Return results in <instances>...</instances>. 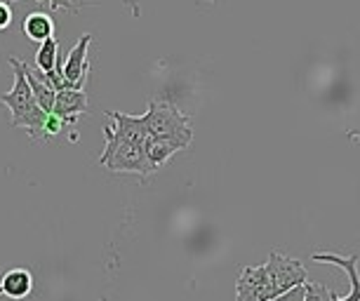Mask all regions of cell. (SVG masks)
Masks as SVG:
<instances>
[{"mask_svg": "<svg viewBox=\"0 0 360 301\" xmlns=\"http://www.w3.org/2000/svg\"><path fill=\"white\" fill-rule=\"evenodd\" d=\"M8 61L12 71H15V85H12L10 92H0V104L8 106L12 127H24L33 141H43V122L47 113L33 97L31 85L24 73V61L17 57H8Z\"/></svg>", "mask_w": 360, "mask_h": 301, "instance_id": "6da1fadb", "label": "cell"}, {"mask_svg": "<svg viewBox=\"0 0 360 301\" xmlns=\"http://www.w3.org/2000/svg\"><path fill=\"white\" fill-rule=\"evenodd\" d=\"M99 165L106 167L108 172H130L139 174L141 179L158 172L151 162H148L144 146H134V143L120 139L113 132V127H104V150L99 155Z\"/></svg>", "mask_w": 360, "mask_h": 301, "instance_id": "7a4b0ae2", "label": "cell"}, {"mask_svg": "<svg viewBox=\"0 0 360 301\" xmlns=\"http://www.w3.org/2000/svg\"><path fill=\"white\" fill-rule=\"evenodd\" d=\"M264 266H266V276H269L271 301L288 297L292 290L302 287L309 280V273L304 269V264L299 259L281 255V252H271Z\"/></svg>", "mask_w": 360, "mask_h": 301, "instance_id": "3957f363", "label": "cell"}, {"mask_svg": "<svg viewBox=\"0 0 360 301\" xmlns=\"http://www.w3.org/2000/svg\"><path fill=\"white\" fill-rule=\"evenodd\" d=\"M144 122L148 127V134H176V132H186L191 129V118L188 113L179 111L172 101L167 99H153L148 104Z\"/></svg>", "mask_w": 360, "mask_h": 301, "instance_id": "277c9868", "label": "cell"}, {"mask_svg": "<svg viewBox=\"0 0 360 301\" xmlns=\"http://www.w3.org/2000/svg\"><path fill=\"white\" fill-rule=\"evenodd\" d=\"M193 139V129H186V132H176V134H148V139L144 141V153L148 162L160 169L165 162L172 158L176 150L186 148Z\"/></svg>", "mask_w": 360, "mask_h": 301, "instance_id": "5b68a950", "label": "cell"}, {"mask_svg": "<svg viewBox=\"0 0 360 301\" xmlns=\"http://www.w3.org/2000/svg\"><path fill=\"white\" fill-rule=\"evenodd\" d=\"M238 301H271L266 266H245L236 283Z\"/></svg>", "mask_w": 360, "mask_h": 301, "instance_id": "8992f818", "label": "cell"}, {"mask_svg": "<svg viewBox=\"0 0 360 301\" xmlns=\"http://www.w3.org/2000/svg\"><path fill=\"white\" fill-rule=\"evenodd\" d=\"M52 113L64 120V125H76L80 115L87 113V92L83 87H64L54 94Z\"/></svg>", "mask_w": 360, "mask_h": 301, "instance_id": "52a82bcc", "label": "cell"}, {"mask_svg": "<svg viewBox=\"0 0 360 301\" xmlns=\"http://www.w3.org/2000/svg\"><path fill=\"white\" fill-rule=\"evenodd\" d=\"M314 262L318 264H332L337 266V269H342L346 276H349L351 280V290L346 294H339L337 301H360V273H358V262H360V255L356 252V255L351 257H342V255H335V252H316Z\"/></svg>", "mask_w": 360, "mask_h": 301, "instance_id": "ba28073f", "label": "cell"}, {"mask_svg": "<svg viewBox=\"0 0 360 301\" xmlns=\"http://www.w3.org/2000/svg\"><path fill=\"white\" fill-rule=\"evenodd\" d=\"M90 43H92V36H90V33H85V36L71 47L69 57H66V64L62 66L64 80H69V83L76 85V87H83L87 75H90V61H87V50H90Z\"/></svg>", "mask_w": 360, "mask_h": 301, "instance_id": "9c48e42d", "label": "cell"}, {"mask_svg": "<svg viewBox=\"0 0 360 301\" xmlns=\"http://www.w3.org/2000/svg\"><path fill=\"white\" fill-rule=\"evenodd\" d=\"M108 118L115 120L113 132L120 139L134 143V146H144L148 139V127L144 122V115H132V113H120V111H106Z\"/></svg>", "mask_w": 360, "mask_h": 301, "instance_id": "30bf717a", "label": "cell"}, {"mask_svg": "<svg viewBox=\"0 0 360 301\" xmlns=\"http://www.w3.org/2000/svg\"><path fill=\"white\" fill-rule=\"evenodd\" d=\"M24 73H26V80H29L31 92H33V97H36L38 106L43 108L45 113H52L54 94H57V90H54L52 83L47 80V75L43 71H38V68H31L26 61H24Z\"/></svg>", "mask_w": 360, "mask_h": 301, "instance_id": "8fae6325", "label": "cell"}, {"mask_svg": "<svg viewBox=\"0 0 360 301\" xmlns=\"http://www.w3.org/2000/svg\"><path fill=\"white\" fill-rule=\"evenodd\" d=\"M0 290L10 299H24L33 290V276L29 269H10L0 280Z\"/></svg>", "mask_w": 360, "mask_h": 301, "instance_id": "7c38bea8", "label": "cell"}, {"mask_svg": "<svg viewBox=\"0 0 360 301\" xmlns=\"http://www.w3.org/2000/svg\"><path fill=\"white\" fill-rule=\"evenodd\" d=\"M22 29L29 40H33V43H43L45 38L54 36L52 15H45V12H31V15L24 19Z\"/></svg>", "mask_w": 360, "mask_h": 301, "instance_id": "4fadbf2b", "label": "cell"}, {"mask_svg": "<svg viewBox=\"0 0 360 301\" xmlns=\"http://www.w3.org/2000/svg\"><path fill=\"white\" fill-rule=\"evenodd\" d=\"M57 66H62V61H59V43H57V38L50 36V38H45L43 43L38 45L36 68H38V71H43V73H50Z\"/></svg>", "mask_w": 360, "mask_h": 301, "instance_id": "5bb4252c", "label": "cell"}, {"mask_svg": "<svg viewBox=\"0 0 360 301\" xmlns=\"http://www.w3.org/2000/svg\"><path fill=\"white\" fill-rule=\"evenodd\" d=\"M304 287V299L307 301H337L339 299V294H335V292H330L328 287L325 285H314V283H304L302 285Z\"/></svg>", "mask_w": 360, "mask_h": 301, "instance_id": "9a60e30c", "label": "cell"}, {"mask_svg": "<svg viewBox=\"0 0 360 301\" xmlns=\"http://www.w3.org/2000/svg\"><path fill=\"white\" fill-rule=\"evenodd\" d=\"M5 3H17V0H5ZM38 3H45V0H38ZM50 3V10L52 12H57V10H69V12H78V5L73 3V0H47Z\"/></svg>", "mask_w": 360, "mask_h": 301, "instance_id": "2e32d148", "label": "cell"}, {"mask_svg": "<svg viewBox=\"0 0 360 301\" xmlns=\"http://www.w3.org/2000/svg\"><path fill=\"white\" fill-rule=\"evenodd\" d=\"M12 24V10H10V3H5V0H0V31L10 29Z\"/></svg>", "mask_w": 360, "mask_h": 301, "instance_id": "e0dca14e", "label": "cell"}, {"mask_svg": "<svg viewBox=\"0 0 360 301\" xmlns=\"http://www.w3.org/2000/svg\"><path fill=\"white\" fill-rule=\"evenodd\" d=\"M0 294H3V290H0Z\"/></svg>", "mask_w": 360, "mask_h": 301, "instance_id": "ac0fdd59", "label": "cell"}, {"mask_svg": "<svg viewBox=\"0 0 360 301\" xmlns=\"http://www.w3.org/2000/svg\"><path fill=\"white\" fill-rule=\"evenodd\" d=\"M212 3H214V0H212Z\"/></svg>", "mask_w": 360, "mask_h": 301, "instance_id": "d6986e66", "label": "cell"}]
</instances>
